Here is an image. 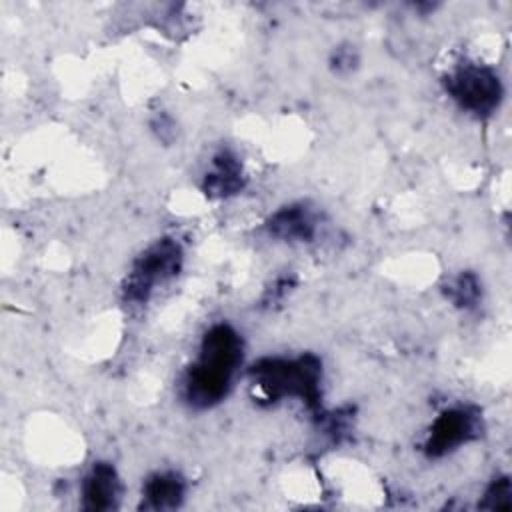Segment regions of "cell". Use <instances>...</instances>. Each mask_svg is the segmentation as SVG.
<instances>
[{
    "label": "cell",
    "mask_w": 512,
    "mask_h": 512,
    "mask_svg": "<svg viewBox=\"0 0 512 512\" xmlns=\"http://www.w3.org/2000/svg\"><path fill=\"white\" fill-rule=\"evenodd\" d=\"M242 360V340L228 324L212 326L200 346V356L188 370L184 392L196 408H208L220 402Z\"/></svg>",
    "instance_id": "cell-1"
},
{
    "label": "cell",
    "mask_w": 512,
    "mask_h": 512,
    "mask_svg": "<svg viewBox=\"0 0 512 512\" xmlns=\"http://www.w3.org/2000/svg\"><path fill=\"white\" fill-rule=\"evenodd\" d=\"M252 378L260 390L270 398L298 396L310 408L320 406V360L312 354L284 360V358H266L252 366Z\"/></svg>",
    "instance_id": "cell-2"
},
{
    "label": "cell",
    "mask_w": 512,
    "mask_h": 512,
    "mask_svg": "<svg viewBox=\"0 0 512 512\" xmlns=\"http://www.w3.org/2000/svg\"><path fill=\"white\" fill-rule=\"evenodd\" d=\"M444 84L458 106L476 116L492 114L502 100V82L498 74L484 64H460L446 76Z\"/></svg>",
    "instance_id": "cell-3"
},
{
    "label": "cell",
    "mask_w": 512,
    "mask_h": 512,
    "mask_svg": "<svg viewBox=\"0 0 512 512\" xmlns=\"http://www.w3.org/2000/svg\"><path fill=\"white\" fill-rule=\"evenodd\" d=\"M182 264V248L170 238H162L148 246L134 262L126 284L124 296L130 302H146L152 290L178 274Z\"/></svg>",
    "instance_id": "cell-4"
},
{
    "label": "cell",
    "mask_w": 512,
    "mask_h": 512,
    "mask_svg": "<svg viewBox=\"0 0 512 512\" xmlns=\"http://www.w3.org/2000/svg\"><path fill=\"white\" fill-rule=\"evenodd\" d=\"M480 432V416L468 406H458L442 412L432 428L426 442L428 456H444L454 448L470 442Z\"/></svg>",
    "instance_id": "cell-5"
},
{
    "label": "cell",
    "mask_w": 512,
    "mask_h": 512,
    "mask_svg": "<svg viewBox=\"0 0 512 512\" xmlns=\"http://www.w3.org/2000/svg\"><path fill=\"white\" fill-rule=\"evenodd\" d=\"M118 498H120V480L116 476V470L106 462L94 464V468L90 470V474L82 484V500H84L82 506L86 510L102 512V510L114 508Z\"/></svg>",
    "instance_id": "cell-6"
},
{
    "label": "cell",
    "mask_w": 512,
    "mask_h": 512,
    "mask_svg": "<svg viewBox=\"0 0 512 512\" xmlns=\"http://www.w3.org/2000/svg\"><path fill=\"white\" fill-rule=\"evenodd\" d=\"M186 486L176 472H158L144 484V508L170 510L180 506Z\"/></svg>",
    "instance_id": "cell-7"
},
{
    "label": "cell",
    "mask_w": 512,
    "mask_h": 512,
    "mask_svg": "<svg viewBox=\"0 0 512 512\" xmlns=\"http://www.w3.org/2000/svg\"><path fill=\"white\" fill-rule=\"evenodd\" d=\"M314 226L312 212L302 204L278 210L268 222V230L282 240H310L314 236Z\"/></svg>",
    "instance_id": "cell-8"
},
{
    "label": "cell",
    "mask_w": 512,
    "mask_h": 512,
    "mask_svg": "<svg viewBox=\"0 0 512 512\" xmlns=\"http://www.w3.org/2000/svg\"><path fill=\"white\" fill-rule=\"evenodd\" d=\"M240 186H242V172H240L238 160L228 152L218 154L214 158V170L208 172L204 180L206 194L222 198V196L234 194Z\"/></svg>",
    "instance_id": "cell-9"
},
{
    "label": "cell",
    "mask_w": 512,
    "mask_h": 512,
    "mask_svg": "<svg viewBox=\"0 0 512 512\" xmlns=\"http://www.w3.org/2000/svg\"><path fill=\"white\" fill-rule=\"evenodd\" d=\"M512 506V484H510V478L502 476V478H496L486 494H484V500L480 502V508L484 510H508Z\"/></svg>",
    "instance_id": "cell-10"
},
{
    "label": "cell",
    "mask_w": 512,
    "mask_h": 512,
    "mask_svg": "<svg viewBox=\"0 0 512 512\" xmlns=\"http://www.w3.org/2000/svg\"><path fill=\"white\" fill-rule=\"evenodd\" d=\"M450 296L458 306H472L478 296H480V288H478V280L472 274H462L452 286H450Z\"/></svg>",
    "instance_id": "cell-11"
}]
</instances>
